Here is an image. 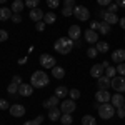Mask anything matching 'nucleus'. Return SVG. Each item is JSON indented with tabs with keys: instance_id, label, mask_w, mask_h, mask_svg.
I'll list each match as a JSON object with an SVG mask.
<instances>
[{
	"instance_id": "3c124183",
	"label": "nucleus",
	"mask_w": 125,
	"mask_h": 125,
	"mask_svg": "<svg viewBox=\"0 0 125 125\" xmlns=\"http://www.w3.org/2000/svg\"><path fill=\"white\" fill-rule=\"evenodd\" d=\"M118 23H120V27H122V29L125 30V17H124V19H120V20H118Z\"/></svg>"
},
{
	"instance_id": "f257e3e1",
	"label": "nucleus",
	"mask_w": 125,
	"mask_h": 125,
	"mask_svg": "<svg viewBox=\"0 0 125 125\" xmlns=\"http://www.w3.org/2000/svg\"><path fill=\"white\" fill-rule=\"evenodd\" d=\"M73 40L70 39V37H62V39H58L55 43H53V48H55V52L60 53V55H67L72 52V48H73Z\"/></svg>"
},
{
	"instance_id": "09e8293b",
	"label": "nucleus",
	"mask_w": 125,
	"mask_h": 125,
	"mask_svg": "<svg viewBox=\"0 0 125 125\" xmlns=\"http://www.w3.org/2000/svg\"><path fill=\"white\" fill-rule=\"evenodd\" d=\"M43 118H45V117H43V115H37V117H35V118H33V120H35V122H37V124H42V122H43Z\"/></svg>"
},
{
	"instance_id": "f704fd0d",
	"label": "nucleus",
	"mask_w": 125,
	"mask_h": 125,
	"mask_svg": "<svg viewBox=\"0 0 125 125\" xmlns=\"http://www.w3.org/2000/svg\"><path fill=\"white\" fill-rule=\"evenodd\" d=\"M72 13H73V9L72 7H63V10H62V15L63 17H70Z\"/></svg>"
},
{
	"instance_id": "c03bdc74",
	"label": "nucleus",
	"mask_w": 125,
	"mask_h": 125,
	"mask_svg": "<svg viewBox=\"0 0 125 125\" xmlns=\"http://www.w3.org/2000/svg\"><path fill=\"white\" fill-rule=\"evenodd\" d=\"M115 114H117V117H118V118H124V117H125V108H124V107H122V108H117Z\"/></svg>"
},
{
	"instance_id": "4c0bfd02",
	"label": "nucleus",
	"mask_w": 125,
	"mask_h": 125,
	"mask_svg": "<svg viewBox=\"0 0 125 125\" xmlns=\"http://www.w3.org/2000/svg\"><path fill=\"white\" fill-rule=\"evenodd\" d=\"M10 20H12L13 23H22V15H20V13H13Z\"/></svg>"
},
{
	"instance_id": "f8f14e48",
	"label": "nucleus",
	"mask_w": 125,
	"mask_h": 125,
	"mask_svg": "<svg viewBox=\"0 0 125 125\" xmlns=\"http://www.w3.org/2000/svg\"><path fill=\"white\" fill-rule=\"evenodd\" d=\"M90 75H92L94 78H98V77H102V75H105L104 65H102V63H95L94 67L90 68Z\"/></svg>"
},
{
	"instance_id": "9b49d317",
	"label": "nucleus",
	"mask_w": 125,
	"mask_h": 125,
	"mask_svg": "<svg viewBox=\"0 0 125 125\" xmlns=\"http://www.w3.org/2000/svg\"><path fill=\"white\" fill-rule=\"evenodd\" d=\"M112 62L115 63H124L125 62V50L124 48H117L112 52Z\"/></svg>"
},
{
	"instance_id": "7ed1b4c3",
	"label": "nucleus",
	"mask_w": 125,
	"mask_h": 125,
	"mask_svg": "<svg viewBox=\"0 0 125 125\" xmlns=\"http://www.w3.org/2000/svg\"><path fill=\"white\" fill-rule=\"evenodd\" d=\"M98 115H100V118H104V120L112 118V117L115 115V107L112 105V104H100L98 105Z\"/></svg>"
},
{
	"instance_id": "bb28decb",
	"label": "nucleus",
	"mask_w": 125,
	"mask_h": 125,
	"mask_svg": "<svg viewBox=\"0 0 125 125\" xmlns=\"http://www.w3.org/2000/svg\"><path fill=\"white\" fill-rule=\"evenodd\" d=\"M82 125H97L95 117H92V115H83V117H82Z\"/></svg>"
},
{
	"instance_id": "6e6552de",
	"label": "nucleus",
	"mask_w": 125,
	"mask_h": 125,
	"mask_svg": "<svg viewBox=\"0 0 125 125\" xmlns=\"http://www.w3.org/2000/svg\"><path fill=\"white\" fill-rule=\"evenodd\" d=\"M97 87H98V90H108L112 87V78L107 77V75L98 77L97 78Z\"/></svg>"
},
{
	"instance_id": "9d476101",
	"label": "nucleus",
	"mask_w": 125,
	"mask_h": 125,
	"mask_svg": "<svg viewBox=\"0 0 125 125\" xmlns=\"http://www.w3.org/2000/svg\"><path fill=\"white\" fill-rule=\"evenodd\" d=\"M110 98H112V95H110V92H108V90H97L95 100L98 102V104H108V102H110Z\"/></svg>"
},
{
	"instance_id": "864d4df0",
	"label": "nucleus",
	"mask_w": 125,
	"mask_h": 125,
	"mask_svg": "<svg viewBox=\"0 0 125 125\" xmlns=\"http://www.w3.org/2000/svg\"><path fill=\"white\" fill-rule=\"evenodd\" d=\"M5 2H7V0H0V3H5Z\"/></svg>"
},
{
	"instance_id": "a18cd8bd",
	"label": "nucleus",
	"mask_w": 125,
	"mask_h": 125,
	"mask_svg": "<svg viewBox=\"0 0 125 125\" xmlns=\"http://www.w3.org/2000/svg\"><path fill=\"white\" fill-rule=\"evenodd\" d=\"M63 7H75V0H63Z\"/></svg>"
},
{
	"instance_id": "49530a36",
	"label": "nucleus",
	"mask_w": 125,
	"mask_h": 125,
	"mask_svg": "<svg viewBox=\"0 0 125 125\" xmlns=\"http://www.w3.org/2000/svg\"><path fill=\"white\" fill-rule=\"evenodd\" d=\"M97 3L102 5V7H108V5L112 3V0H97Z\"/></svg>"
},
{
	"instance_id": "72a5a7b5",
	"label": "nucleus",
	"mask_w": 125,
	"mask_h": 125,
	"mask_svg": "<svg viewBox=\"0 0 125 125\" xmlns=\"http://www.w3.org/2000/svg\"><path fill=\"white\" fill-rule=\"evenodd\" d=\"M7 90H9V94L13 95V94H17V92H19V85H17V83H10V85L7 87Z\"/></svg>"
},
{
	"instance_id": "dca6fc26",
	"label": "nucleus",
	"mask_w": 125,
	"mask_h": 125,
	"mask_svg": "<svg viewBox=\"0 0 125 125\" xmlns=\"http://www.w3.org/2000/svg\"><path fill=\"white\" fill-rule=\"evenodd\" d=\"M43 15H45L43 10H40L39 7L30 10V20H33V22H42L43 20Z\"/></svg>"
},
{
	"instance_id": "5701e85b",
	"label": "nucleus",
	"mask_w": 125,
	"mask_h": 125,
	"mask_svg": "<svg viewBox=\"0 0 125 125\" xmlns=\"http://www.w3.org/2000/svg\"><path fill=\"white\" fill-rule=\"evenodd\" d=\"M52 77H55V78H63V77H65V68L55 65V67L52 68Z\"/></svg>"
},
{
	"instance_id": "6ab92c4d",
	"label": "nucleus",
	"mask_w": 125,
	"mask_h": 125,
	"mask_svg": "<svg viewBox=\"0 0 125 125\" xmlns=\"http://www.w3.org/2000/svg\"><path fill=\"white\" fill-rule=\"evenodd\" d=\"M58 100H60V98H58L57 95H53V97H50V98H47V100H45L42 105L45 107V108H48V110H50V108H55V107H58V104H60Z\"/></svg>"
},
{
	"instance_id": "e433bc0d",
	"label": "nucleus",
	"mask_w": 125,
	"mask_h": 125,
	"mask_svg": "<svg viewBox=\"0 0 125 125\" xmlns=\"http://www.w3.org/2000/svg\"><path fill=\"white\" fill-rule=\"evenodd\" d=\"M45 25H47V23H45L43 20H42V22H37V23H35V29H37V32H43V30H45Z\"/></svg>"
},
{
	"instance_id": "c756f323",
	"label": "nucleus",
	"mask_w": 125,
	"mask_h": 125,
	"mask_svg": "<svg viewBox=\"0 0 125 125\" xmlns=\"http://www.w3.org/2000/svg\"><path fill=\"white\" fill-rule=\"evenodd\" d=\"M68 97H70L72 100H78V98H80V90H77V88L68 90Z\"/></svg>"
},
{
	"instance_id": "39448f33",
	"label": "nucleus",
	"mask_w": 125,
	"mask_h": 125,
	"mask_svg": "<svg viewBox=\"0 0 125 125\" xmlns=\"http://www.w3.org/2000/svg\"><path fill=\"white\" fill-rule=\"evenodd\" d=\"M39 63L42 65L43 68H52L55 67V63H57V60H55V57H52V55H48V53H42L39 58Z\"/></svg>"
},
{
	"instance_id": "2f4dec72",
	"label": "nucleus",
	"mask_w": 125,
	"mask_h": 125,
	"mask_svg": "<svg viewBox=\"0 0 125 125\" xmlns=\"http://www.w3.org/2000/svg\"><path fill=\"white\" fill-rule=\"evenodd\" d=\"M39 3H40V0H25V5H27L30 10H32V9H37V7H39Z\"/></svg>"
},
{
	"instance_id": "5fc2aeb1",
	"label": "nucleus",
	"mask_w": 125,
	"mask_h": 125,
	"mask_svg": "<svg viewBox=\"0 0 125 125\" xmlns=\"http://www.w3.org/2000/svg\"><path fill=\"white\" fill-rule=\"evenodd\" d=\"M124 108H125V104H124Z\"/></svg>"
},
{
	"instance_id": "603ef678",
	"label": "nucleus",
	"mask_w": 125,
	"mask_h": 125,
	"mask_svg": "<svg viewBox=\"0 0 125 125\" xmlns=\"http://www.w3.org/2000/svg\"><path fill=\"white\" fill-rule=\"evenodd\" d=\"M23 125H39V124H37L35 120H29V122H25Z\"/></svg>"
},
{
	"instance_id": "f3484780",
	"label": "nucleus",
	"mask_w": 125,
	"mask_h": 125,
	"mask_svg": "<svg viewBox=\"0 0 125 125\" xmlns=\"http://www.w3.org/2000/svg\"><path fill=\"white\" fill-rule=\"evenodd\" d=\"M85 40L88 43H97L98 42V32H95V30H92V29L85 30Z\"/></svg>"
},
{
	"instance_id": "4be33fe9",
	"label": "nucleus",
	"mask_w": 125,
	"mask_h": 125,
	"mask_svg": "<svg viewBox=\"0 0 125 125\" xmlns=\"http://www.w3.org/2000/svg\"><path fill=\"white\" fill-rule=\"evenodd\" d=\"M12 15H13L12 9H7V7H2V9H0V20H2V22H3V20H10Z\"/></svg>"
},
{
	"instance_id": "c9c22d12",
	"label": "nucleus",
	"mask_w": 125,
	"mask_h": 125,
	"mask_svg": "<svg viewBox=\"0 0 125 125\" xmlns=\"http://www.w3.org/2000/svg\"><path fill=\"white\" fill-rule=\"evenodd\" d=\"M47 5L50 9H57L58 5H60V0H47Z\"/></svg>"
},
{
	"instance_id": "423d86ee",
	"label": "nucleus",
	"mask_w": 125,
	"mask_h": 125,
	"mask_svg": "<svg viewBox=\"0 0 125 125\" xmlns=\"http://www.w3.org/2000/svg\"><path fill=\"white\" fill-rule=\"evenodd\" d=\"M75 108H77V104H75V100H72V98L63 100V102L60 104V110H62V114H73Z\"/></svg>"
},
{
	"instance_id": "f03ea898",
	"label": "nucleus",
	"mask_w": 125,
	"mask_h": 125,
	"mask_svg": "<svg viewBox=\"0 0 125 125\" xmlns=\"http://www.w3.org/2000/svg\"><path fill=\"white\" fill-rule=\"evenodd\" d=\"M48 82H50V78H48V75L43 70L33 72L32 77H30V85L33 87V88H43V87L48 85Z\"/></svg>"
},
{
	"instance_id": "20e7f679",
	"label": "nucleus",
	"mask_w": 125,
	"mask_h": 125,
	"mask_svg": "<svg viewBox=\"0 0 125 125\" xmlns=\"http://www.w3.org/2000/svg\"><path fill=\"white\" fill-rule=\"evenodd\" d=\"M73 17L80 22H87V20L90 19V10L83 7V5H75L73 7Z\"/></svg>"
},
{
	"instance_id": "de8ad7c7",
	"label": "nucleus",
	"mask_w": 125,
	"mask_h": 125,
	"mask_svg": "<svg viewBox=\"0 0 125 125\" xmlns=\"http://www.w3.org/2000/svg\"><path fill=\"white\" fill-rule=\"evenodd\" d=\"M117 9H118L117 3H110V5H108V12H112V13H117Z\"/></svg>"
},
{
	"instance_id": "c85d7f7f",
	"label": "nucleus",
	"mask_w": 125,
	"mask_h": 125,
	"mask_svg": "<svg viewBox=\"0 0 125 125\" xmlns=\"http://www.w3.org/2000/svg\"><path fill=\"white\" fill-rule=\"evenodd\" d=\"M98 32H100L102 35H108V33H110V25H108V23H105V22H104V23H100Z\"/></svg>"
},
{
	"instance_id": "a19ab883",
	"label": "nucleus",
	"mask_w": 125,
	"mask_h": 125,
	"mask_svg": "<svg viewBox=\"0 0 125 125\" xmlns=\"http://www.w3.org/2000/svg\"><path fill=\"white\" fill-rule=\"evenodd\" d=\"M7 39H9V33H7V30H2V29H0V42H5Z\"/></svg>"
},
{
	"instance_id": "ddd939ff",
	"label": "nucleus",
	"mask_w": 125,
	"mask_h": 125,
	"mask_svg": "<svg viewBox=\"0 0 125 125\" xmlns=\"http://www.w3.org/2000/svg\"><path fill=\"white\" fill-rule=\"evenodd\" d=\"M110 102H112V105L115 107V108H122V107H124V104H125V98H124V95H122V94H118V92H117L115 95H112Z\"/></svg>"
},
{
	"instance_id": "37998d69",
	"label": "nucleus",
	"mask_w": 125,
	"mask_h": 125,
	"mask_svg": "<svg viewBox=\"0 0 125 125\" xmlns=\"http://www.w3.org/2000/svg\"><path fill=\"white\" fill-rule=\"evenodd\" d=\"M12 83L22 85V77H20V75H13V77H12Z\"/></svg>"
},
{
	"instance_id": "79ce46f5",
	"label": "nucleus",
	"mask_w": 125,
	"mask_h": 125,
	"mask_svg": "<svg viewBox=\"0 0 125 125\" xmlns=\"http://www.w3.org/2000/svg\"><path fill=\"white\" fill-rule=\"evenodd\" d=\"M90 29H92V30H95V32H97V30L100 29V23H98L97 20H92V22H90Z\"/></svg>"
},
{
	"instance_id": "473e14b6",
	"label": "nucleus",
	"mask_w": 125,
	"mask_h": 125,
	"mask_svg": "<svg viewBox=\"0 0 125 125\" xmlns=\"http://www.w3.org/2000/svg\"><path fill=\"white\" fill-rule=\"evenodd\" d=\"M105 75H107V77H115V75H117V68L108 65V67L105 68Z\"/></svg>"
},
{
	"instance_id": "58836bf2",
	"label": "nucleus",
	"mask_w": 125,
	"mask_h": 125,
	"mask_svg": "<svg viewBox=\"0 0 125 125\" xmlns=\"http://www.w3.org/2000/svg\"><path fill=\"white\" fill-rule=\"evenodd\" d=\"M117 73H120V75H124V77H125V62L117 65Z\"/></svg>"
},
{
	"instance_id": "393cba45",
	"label": "nucleus",
	"mask_w": 125,
	"mask_h": 125,
	"mask_svg": "<svg viewBox=\"0 0 125 125\" xmlns=\"http://www.w3.org/2000/svg\"><path fill=\"white\" fill-rule=\"evenodd\" d=\"M55 95L58 97V98H65V97L68 95V88L67 87H63V85H60L55 88Z\"/></svg>"
},
{
	"instance_id": "0eeeda50",
	"label": "nucleus",
	"mask_w": 125,
	"mask_h": 125,
	"mask_svg": "<svg viewBox=\"0 0 125 125\" xmlns=\"http://www.w3.org/2000/svg\"><path fill=\"white\" fill-rule=\"evenodd\" d=\"M112 88H114V90H117L118 94L125 92V77H124V75L112 78Z\"/></svg>"
},
{
	"instance_id": "7c9ffc66",
	"label": "nucleus",
	"mask_w": 125,
	"mask_h": 125,
	"mask_svg": "<svg viewBox=\"0 0 125 125\" xmlns=\"http://www.w3.org/2000/svg\"><path fill=\"white\" fill-rule=\"evenodd\" d=\"M97 53H98L97 47H88V48H87V57H88V58H95Z\"/></svg>"
},
{
	"instance_id": "aec40b11",
	"label": "nucleus",
	"mask_w": 125,
	"mask_h": 125,
	"mask_svg": "<svg viewBox=\"0 0 125 125\" xmlns=\"http://www.w3.org/2000/svg\"><path fill=\"white\" fill-rule=\"evenodd\" d=\"M60 117H62V110H60L58 107H55V108H50V110H48V118H50L52 122H57V120H60Z\"/></svg>"
},
{
	"instance_id": "1a4fd4ad",
	"label": "nucleus",
	"mask_w": 125,
	"mask_h": 125,
	"mask_svg": "<svg viewBox=\"0 0 125 125\" xmlns=\"http://www.w3.org/2000/svg\"><path fill=\"white\" fill-rule=\"evenodd\" d=\"M10 115L12 117H17V118H20V117L25 115V107L22 105V104H13V105H10Z\"/></svg>"
},
{
	"instance_id": "cd10ccee",
	"label": "nucleus",
	"mask_w": 125,
	"mask_h": 125,
	"mask_svg": "<svg viewBox=\"0 0 125 125\" xmlns=\"http://www.w3.org/2000/svg\"><path fill=\"white\" fill-rule=\"evenodd\" d=\"M108 43H107V42H97V50H98V52H100V53H107V52H108Z\"/></svg>"
},
{
	"instance_id": "ea45409f",
	"label": "nucleus",
	"mask_w": 125,
	"mask_h": 125,
	"mask_svg": "<svg viewBox=\"0 0 125 125\" xmlns=\"http://www.w3.org/2000/svg\"><path fill=\"white\" fill-rule=\"evenodd\" d=\"M7 108H10L9 102H7V100H3V98H0V110H7Z\"/></svg>"
},
{
	"instance_id": "4468645a",
	"label": "nucleus",
	"mask_w": 125,
	"mask_h": 125,
	"mask_svg": "<svg viewBox=\"0 0 125 125\" xmlns=\"http://www.w3.org/2000/svg\"><path fill=\"white\" fill-rule=\"evenodd\" d=\"M68 37L72 40H77L82 37V29L78 27V25H70L68 27Z\"/></svg>"
},
{
	"instance_id": "a878e982",
	"label": "nucleus",
	"mask_w": 125,
	"mask_h": 125,
	"mask_svg": "<svg viewBox=\"0 0 125 125\" xmlns=\"http://www.w3.org/2000/svg\"><path fill=\"white\" fill-rule=\"evenodd\" d=\"M60 122H62L63 125H72L73 124V117H72V114H62Z\"/></svg>"
},
{
	"instance_id": "6e6d98bb",
	"label": "nucleus",
	"mask_w": 125,
	"mask_h": 125,
	"mask_svg": "<svg viewBox=\"0 0 125 125\" xmlns=\"http://www.w3.org/2000/svg\"><path fill=\"white\" fill-rule=\"evenodd\" d=\"M124 39H125V37H124Z\"/></svg>"
},
{
	"instance_id": "a211bd4d",
	"label": "nucleus",
	"mask_w": 125,
	"mask_h": 125,
	"mask_svg": "<svg viewBox=\"0 0 125 125\" xmlns=\"http://www.w3.org/2000/svg\"><path fill=\"white\" fill-rule=\"evenodd\" d=\"M118 17H117V13H112V12H108L107 10L105 15H104V22L105 23H108V25H114V23H118Z\"/></svg>"
},
{
	"instance_id": "b1692460",
	"label": "nucleus",
	"mask_w": 125,
	"mask_h": 125,
	"mask_svg": "<svg viewBox=\"0 0 125 125\" xmlns=\"http://www.w3.org/2000/svg\"><path fill=\"white\" fill-rule=\"evenodd\" d=\"M43 22H45L47 25H52V23L57 22V15H55L53 12H47V13L43 15Z\"/></svg>"
},
{
	"instance_id": "412c9836",
	"label": "nucleus",
	"mask_w": 125,
	"mask_h": 125,
	"mask_svg": "<svg viewBox=\"0 0 125 125\" xmlns=\"http://www.w3.org/2000/svg\"><path fill=\"white\" fill-rule=\"evenodd\" d=\"M23 7H25V2H22V0H13L10 9H12L13 13H20V12L23 10Z\"/></svg>"
},
{
	"instance_id": "2eb2a0df",
	"label": "nucleus",
	"mask_w": 125,
	"mask_h": 125,
	"mask_svg": "<svg viewBox=\"0 0 125 125\" xmlns=\"http://www.w3.org/2000/svg\"><path fill=\"white\" fill-rule=\"evenodd\" d=\"M32 94H33V87L30 85V83H22V85H19V95L30 97Z\"/></svg>"
},
{
	"instance_id": "8fccbe9b",
	"label": "nucleus",
	"mask_w": 125,
	"mask_h": 125,
	"mask_svg": "<svg viewBox=\"0 0 125 125\" xmlns=\"http://www.w3.org/2000/svg\"><path fill=\"white\" fill-rule=\"evenodd\" d=\"M115 3L118 5V7H122V9H125V0H115Z\"/></svg>"
}]
</instances>
